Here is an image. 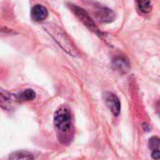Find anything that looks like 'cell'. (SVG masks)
Instances as JSON below:
<instances>
[{
	"label": "cell",
	"mask_w": 160,
	"mask_h": 160,
	"mask_svg": "<svg viewBox=\"0 0 160 160\" xmlns=\"http://www.w3.org/2000/svg\"><path fill=\"white\" fill-rule=\"evenodd\" d=\"M138 9L140 12L148 14L152 10V4L151 0H136Z\"/></svg>",
	"instance_id": "30bf717a"
},
{
	"label": "cell",
	"mask_w": 160,
	"mask_h": 160,
	"mask_svg": "<svg viewBox=\"0 0 160 160\" xmlns=\"http://www.w3.org/2000/svg\"><path fill=\"white\" fill-rule=\"evenodd\" d=\"M30 14H31V18L35 22H42L47 18L48 11L44 6L37 4L31 9V13Z\"/></svg>",
	"instance_id": "ba28073f"
},
{
	"label": "cell",
	"mask_w": 160,
	"mask_h": 160,
	"mask_svg": "<svg viewBox=\"0 0 160 160\" xmlns=\"http://www.w3.org/2000/svg\"><path fill=\"white\" fill-rule=\"evenodd\" d=\"M18 102H25V101H32L36 98V92L33 90H25L19 94H16Z\"/></svg>",
	"instance_id": "8fae6325"
},
{
	"label": "cell",
	"mask_w": 160,
	"mask_h": 160,
	"mask_svg": "<svg viewBox=\"0 0 160 160\" xmlns=\"http://www.w3.org/2000/svg\"><path fill=\"white\" fill-rule=\"evenodd\" d=\"M152 158L154 160H159L160 159V150H154L152 151Z\"/></svg>",
	"instance_id": "4fadbf2b"
},
{
	"label": "cell",
	"mask_w": 160,
	"mask_h": 160,
	"mask_svg": "<svg viewBox=\"0 0 160 160\" xmlns=\"http://www.w3.org/2000/svg\"><path fill=\"white\" fill-rule=\"evenodd\" d=\"M93 8L94 9L92 10V13L95 20H97L98 22L103 24H109L116 19L115 12L106 6L94 3Z\"/></svg>",
	"instance_id": "277c9868"
},
{
	"label": "cell",
	"mask_w": 160,
	"mask_h": 160,
	"mask_svg": "<svg viewBox=\"0 0 160 160\" xmlns=\"http://www.w3.org/2000/svg\"><path fill=\"white\" fill-rule=\"evenodd\" d=\"M44 29L67 54L75 58H78L80 56L79 51L73 42L59 26L53 23H48L44 25Z\"/></svg>",
	"instance_id": "6da1fadb"
},
{
	"label": "cell",
	"mask_w": 160,
	"mask_h": 160,
	"mask_svg": "<svg viewBox=\"0 0 160 160\" xmlns=\"http://www.w3.org/2000/svg\"><path fill=\"white\" fill-rule=\"evenodd\" d=\"M149 148L151 151H154V150H158L159 146H160V138L157 137H152L149 139Z\"/></svg>",
	"instance_id": "7c38bea8"
},
{
	"label": "cell",
	"mask_w": 160,
	"mask_h": 160,
	"mask_svg": "<svg viewBox=\"0 0 160 160\" xmlns=\"http://www.w3.org/2000/svg\"><path fill=\"white\" fill-rule=\"evenodd\" d=\"M104 101L106 103V105L108 106V108H109V110L111 111V113L114 116H119L120 112H121V102L120 99L112 92H105L104 93Z\"/></svg>",
	"instance_id": "5b68a950"
},
{
	"label": "cell",
	"mask_w": 160,
	"mask_h": 160,
	"mask_svg": "<svg viewBox=\"0 0 160 160\" xmlns=\"http://www.w3.org/2000/svg\"><path fill=\"white\" fill-rule=\"evenodd\" d=\"M112 67L122 73H127L130 70V62L125 57H115L112 59Z\"/></svg>",
	"instance_id": "52a82bcc"
},
{
	"label": "cell",
	"mask_w": 160,
	"mask_h": 160,
	"mask_svg": "<svg viewBox=\"0 0 160 160\" xmlns=\"http://www.w3.org/2000/svg\"><path fill=\"white\" fill-rule=\"evenodd\" d=\"M17 97L16 94H12L6 91H3L0 89V107L6 109L13 108V106L15 103H17Z\"/></svg>",
	"instance_id": "8992f818"
},
{
	"label": "cell",
	"mask_w": 160,
	"mask_h": 160,
	"mask_svg": "<svg viewBox=\"0 0 160 160\" xmlns=\"http://www.w3.org/2000/svg\"><path fill=\"white\" fill-rule=\"evenodd\" d=\"M69 7L71 8V10L74 13V15L80 20V22H82L90 30L96 33L98 36H101V37L104 36V33L99 30L94 20L91 17V15L87 12V11H85L83 8L78 7L74 4H69Z\"/></svg>",
	"instance_id": "3957f363"
},
{
	"label": "cell",
	"mask_w": 160,
	"mask_h": 160,
	"mask_svg": "<svg viewBox=\"0 0 160 160\" xmlns=\"http://www.w3.org/2000/svg\"><path fill=\"white\" fill-rule=\"evenodd\" d=\"M9 160H34V156L28 152L17 151L10 155Z\"/></svg>",
	"instance_id": "9c48e42d"
},
{
	"label": "cell",
	"mask_w": 160,
	"mask_h": 160,
	"mask_svg": "<svg viewBox=\"0 0 160 160\" xmlns=\"http://www.w3.org/2000/svg\"><path fill=\"white\" fill-rule=\"evenodd\" d=\"M155 111L160 116V102H157V104L155 105Z\"/></svg>",
	"instance_id": "5bb4252c"
},
{
	"label": "cell",
	"mask_w": 160,
	"mask_h": 160,
	"mask_svg": "<svg viewBox=\"0 0 160 160\" xmlns=\"http://www.w3.org/2000/svg\"><path fill=\"white\" fill-rule=\"evenodd\" d=\"M53 122L55 129L59 134V138H61V136L67 135L71 131L72 125V114L70 110L65 107L59 108L54 114Z\"/></svg>",
	"instance_id": "7a4b0ae2"
}]
</instances>
